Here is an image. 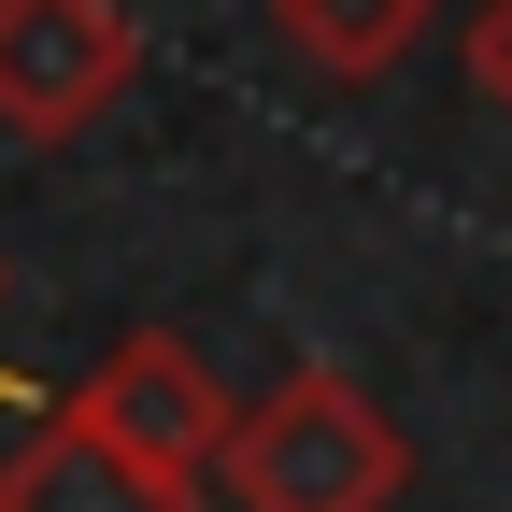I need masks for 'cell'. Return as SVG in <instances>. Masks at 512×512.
<instances>
[{"mask_svg":"<svg viewBox=\"0 0 512 512\" xmlns=\"http://www.w3.org/2000/svg\"><path fill=\"white\" fill-rule=\"evenodd\" d=\"M214 498L228 512H399L413 498V441L356 370L299 356V370H271L242 399L228 456H214Z\"/></svg>","mask_w":512,"mask_h":512,"instance_id":"cell-1","label":"cell"},{"mask_svg":"<svg viewBox=\"0 0 512 512\" xmlns=\"http://www.w3.org/2000/svg\"><path fill=\"white\" fill-rule=\"evenodd\" d=\"M143 86V29L114 0H0V143H86V128Z\"/></svg>","mask_w":512,"mask_h":512,"instance_id":"cell-2","label":"cell"},{"mask_svg":"<svg viewBox=\"0 0 512 512\" xmlns=\"http://www.w3.org/2000/svg\"><path fill=\"white\" fill-rule=\"evenodd\" d=\"M72 413L114 441V456H143V470H171V484L214 498V456H228V427H242V384H214V356L185 342V328H128L72 384Z\"/></svg>","mask_w":512,"mask_h":512,"instance_id":"cell-3","label":"cell"},{"mask_svg":"<svg viewBox=\"0 0 512 512\" xmlns=\"http://www.w3.org/2000/svg\"><path fill=\"white\" fill-rule=\"evenodd\" d=\"M0 512H200V484L114 456V441L57 399V413H29L15 441H0Z\"/></svg>","mask_w":512,"mask_h":512,"instance_id":"cell-4","label":"cell"},{"mask_svg":"<svg viewBox=\"0 0 512 512\" xmlns=\"http://www.w3.org/2000/svg\"><path fill=\"white\" fill-rule=\"evenodd\" d=\"M271 29H285V57H313L328 86H384V72L427 57L441 0H271Z\"/></svg>","mask_w":512,"mask_h":512,"instance_id":"cell-5","label":"cell"},{"mask_svg":"<svg viewBox=\"0 0 512 512\" xmlns=\"http://www.w3.org/2000/svg\"><path fill=\"white\" fill-rule=\"evenodd\" d=\"M456 72H470V100L512 128V0H484V15L456 29Z\"/></svg>","mask_w":512,"mask_h":512,"instance_id":"cell-6","label":"cell"},{"mask_svg":"<svg viewBox=\"0 0 512 512\" xmlns=\"http://www.w3.org/2000/svg\"><path fill=\"white\" fill-rule=\"evenodd\" d=\"M0 399H29V384H15V370H0Z\"/></svg>","mask_w":512,"mask_h":512,"instance_id":"cell-7","label":"cell"}]
</instances>
